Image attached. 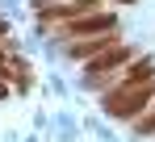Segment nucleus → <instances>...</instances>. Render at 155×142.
<instances>
[{
  "instance_id": "f257e3e1",
  "label": "nucleus",
  "mask_w": 155,
  "mask_h": 142,
  "mask_svg": "<svg viewBox=\"0 0 155 142\" xmlns=\"http://www.w3.org/2000/svg\"><path fill=\"white\" fill-rule=\"evenodd\" d=\"M151 84H138V88H117V92H109L105 96V113L109 117H134L147 100H151Z\"/></svg>"
},
{
  "instance_id": "f03ea898",
  "label": "nucleus",
  "mask_w": 155,
  "mask_h": 142,
  "mask_svg": "<svg viewBox=\"0 0 155 142\" xmlns=\"http://www.w3.org/2000/svg\"><path fill=\"white\" fill-rule=\"evenodd\" d=\"M63 29L71 38H84V34H97V29H113V17L109 13H92V17H67Z\"/></svg>"
},
{
  "instance_id": "7ed1b4c3",
  "label": "nucleus",
  "mask_w": 155,
  "mask_h": 142,
  "mask_svg": "<svg viewBox=\"0 0 155 142\" xmlns=\"http://www.w3.org/2000/svg\"><path fill=\"white\" fill-rule=\"evenodd\" d=\"M4 96H8V88H4V84H0V100H4Z\"/></svg>"
}]
</instances>
